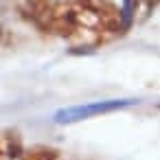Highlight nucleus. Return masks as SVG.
<instances>
[{"instance_id": "1", "label": "nucleus", "mask_w": 160, "mask_h": 160, "mask_svg": "<svg viewBox=\"0 0 160 160\" xmlns=\"http://www.w3.org/2000/svg\"><path fill=\"white\" fill-rule=\"evenodd\" d=\"M40 29L68 40L75 48H97L125 31V16L112 0H55Z\"/></svg>"}, {"instance_id": "2", "label": "nucleus", "mask_w": 160, "mask_h": 160, "mask_svg": "<svg viewBox=\"0 0 160 160\" xmlns=\"http://www.w3.org/2000/svg\"><path fill=\"white\" fill-rule=\"evenodd\" d=\"M24 29V16L0 2V46H13Z\"/></svg>"}, {"instance_id": "3", "label": "nucleus", "mask_w": 160, "mask_h": 160, "mask_svg": "<svg viewBox=\"0 0 160 160\" xmlns=\"http://www.w3.org/2000/svg\"><path fill=\"white\" fill-rule=\"evenodd\" d=\"M129 103L132 101H108V103H92V105H86V108H72V110L59 112L57 114V123H70V121L88 118V116H94V114H105V112L118 110V108L129 105Z\"/></svg>"}, {"instance_id": "4", "label": "nucleus", "mask_w": 160, "mask_h": 160, "mask_svg": "<svg viewBox=\"0 0 160 160\" xmlns=\"http://www.w3.org/2000/svg\"><path fill=\"white\" fill-rule=\"evenodd\" d=\"M22 151V140L16 132L0 129V160H20Z\"/></svg>"}, {"instance_id": "5", "label": "nucleus", "mask_w": 160, "mask_h": 160, "mask_svg": "<svg viewBox=\"0 0 160 160\" xmlns=\"http://www.w3.org/2000/svg\"><path fill=\"white\" fill-rule=\"evenodd\" d=\"M53 5H55V0H27V11L35 27H40V22L44 20V16L48 13V9Z\"/></svg>"}, {"instance_id": "6", "label": "nucleus", "mask_w": 160, "mask_h": 160, "mask_svg": "<svg viewBox=\"0 0 160 160\" xmlns=\"http://www.w3.org/2000/svg\"><path fill=\"white\" fill-rule=\"evenodd\" d=\"M20 160H59V151L53 149V147H31V149H24Z\"/></svg>"}, {"instance_id": "7", "label": "nucleus", "mask_w": 160, "mask_h": 160, "mask_svg": "<svg viewBox=\"0 0 160 160\" xmlns=\"http://www.w3.org/2000/svg\"><path fill=\"white\" fill-rule=\"evenodd\" d=\"M156 2H160V0H156Z\"/></svg>"}]
</instances>
